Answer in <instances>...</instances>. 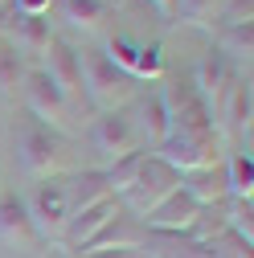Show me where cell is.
<instances>
[{
	"label": "cell",
	"mask_w": 254,
	"mask_h": 258,
	"mask_svg": "<svg viewBox=\"0 0 254 258\" xmlns=\"http://www.w3.org/2000/svg\"><path fill=\"white\" fill-rule=\"evenodd\" d=\"M78 66H82V99L94 111H127L132 99L140 94V82L127 78L103 49H78Z\"/></svg>",
	"instance_id": "cell-1"
},
{
	"label": "cell",
	"mask_w": 254,
	"mask_h": 258,
	"mask_svg": "<svg viewBox=\"0 0 254 258\" xmlns=\"http://www.w3.org/2000/svg\"><path fill=\"white\" fill-rule=\"evenodd\" d=\"M221 9V0H176L172 9V25L184 21V25H197V29H209L213 33V17Z\"/></svg>",
	"instance_id": "cell-25"
},
{
	"label": "cell",
	"mask_w": 254,
	"mask_h": 258,
	"mask_svg": "<svg viewBox=\"0 0 254 258\" xmlns=\"http://www.w3.org/2000/svg\"><path fill=\"white\" fill-rule=\"evenodd\" d=\"M115 213H123V205H119L115 197H103V201H94V205L78 209V213L66 221V234H61V242H66L70 250H82V246H86L94 234H99Z\"/></svg>",
	"instance_id": "cell-18"
},
{
	"label": "cell",
	"mask_w": 254,
	"mask_h": 258,
	"mask_svg": "<svg viewBox=\"0 0 254 258\" xmlns=\"http://www.w3.org/2000/svg\"><path fill=\"white\" fill-rule=\"evenodd\" d=\"M5 29H9V9L0 5V41H5Z\"/></svg>",
	"instance_id": "cell-32"
},
{
	"label": "cell",
	"mask_w": 254,
	"mask_h": 258,
	"mask_svg": "<svg viewBox=\"0 0 254 258\" xmlns=\"http://www.w3.org/2000/svg\"><path fill=\"white\" fill-rule=\"evenodd\" d=\"M41 70H45V74L53 78V86L70 99V107L82 115L86 99H82V66H78V49H74L70 41L53 37V45H49V53H45V61H41Z\"/></svg>",
	"instance_id": "cell-12"
},
{
	"label": "cell",
	"mask_w": 254,
	"mask_h": 258,
	"mask_svg": "<svg viewBox=\"0 0 254 258\" xmlns=\"http://www.w3.org/2000/svg\"><path fill=\"white\" fill-rule=\"evenodd\" d=\"M70 29H82V33H99L103 21L111 17V0H53L49 5Z\"/></svg>",
	"instance_id": "cell-21"
},
{
	"label": "cell",
	"mask_w": 254,
	"mask_h": 258,
	"mask_svg": "<svg viewBox=\"0 0 254 258\" xmlns=\"http://www.w3.org/2000/svg\"><path fill=\"white\" fill-rule=\"evenodd\" d=\"M156 156L184 176V172L221 164V136L217 132H168L164 144L156 148Z\"/></svg>",
	"instance_id": "cell-8"
},
{
	"label": "cell",
	"mask_w": 254,
	"mask_h": 258,
	"mask_svg": "<svg viewBox=\"0 0 254 258\" xmlns=\"http://www.w3.org/2000/svg\"><path fill=\"white\" fill-rule=\"evenodd\" d=\"M136 115H132V123H136V132H140V144L148 148V152H156L164 144V136H168V111H164V99H160V90H148V94H136Z\"/></svg>",
	"instance_id": "cell-17"
},
{
	"label": "cell",
	"mask_w": 254,
	"mask_h": 258,
	"mask_svg": "<svg viewBox=\"0 0 254 258\" xmlns=\"http://www.w3.org/2000/svg\"><path fill=\"white\" fill-rule=\"evenodd\" d=\"M144 238H148V230H144V221L140 217H132V213H115L99 234H94L78 254H90V250H144Z\"/></svg>",
	"instance_id": "cell-14"
},
{
	"label": "cell",
	"mask_w": 254,
	"mask_h": 258,
	"mask_svg": "<svg viewBox=\"0 0 254 258\" xmlns=\"http://www.w3.org/2000/svg\"><path fill=\"white\" fill-rule=\"evenodd\" d=\"M17 160L33 180L61 176L66 172V136H57V132H49V127L29 119L17 132Z\"/></svg>",
	"instance_id": "cell-4"
},
{
	"label": "cell",
	"mask_w": 254,
	"mask_h": 258,
	"mask_svg": "<svg viewBox=\"0 0 254 258\" xmlns=\"http://www.w3.org/2000/svg\"><path fill=\"white\" fill-rule=\"evenodd\" d=\"M25 70H29V61L9 41H0V94H5V99H17V94H21Z\"/></svg>",
	"instance_id": "cell-24"
},
{
	"label": "cell",
	"mask_w": 254,
	"mask_h": 258,
	"mask_svg": "<svg viewBox=\"0 0 254 258\" xmlns=\"http://www.w3.org/2000/svg\"><path fill=\"white\" fill-rule=\"evenodd\" d=\"M148 156V148H140V152H132V156H123V160H115V164H107L103 172H107V188H111V197L119 201L123 192H127V184L136 180V172H140V160Z\"/></svg>",
	"instance_id": "cell-26"
},
{
	"label": "cell",
	"mask_w": 254,
	"mask_h": 258,
	"mask_svg": "<svg viewBox=\"0 0 254 258\" xmlns=\"http://www.w3.org/2000/svg\"><path fill=\"white\" fill-rule=\"evenodd\" d=\"M5 41L29 61V66H41L49 45H53V25L49 17H25L9 9V29H5Z\"/></svg>",
	"instance_id": "cell-11"
},
{
	"label": "cell",
	"mask_w": 254,
	"mask_h": 258,
	"mask_svg": "<svg viewBox=\"0 0 254 258\" xmlns=\"http://www.w3.org/2000/svg\"><path fill=\"white\" fill-rule=\"evenodd\" d=\"M226 225H230L234 238H242L246 246H254V205H250V201L230 197V201H226Z\"/></svg>",
	"instance_id": "cell-27"
},
{
	"label": "cell",
	"mask_w": 254,
	"mask_h": 258,
	"mask_svg": "<svg viewBox=\"0 0 254 258\" xmlns=\"http://www.w3.org/2000/svg\"><path fill=\"white\" fill-rule=\"evenodd\" d=\"M86 140H90V148H94V156H99L103 168L144 148L136 123H132V111H103V115H94L90 127H86Z\"/></svg>",
	"instance_id": "cell-7"
},
{
	"label": "cell",
	"mask_w": 254,
	"mask_h": 258,
	"mask_svg": "<svg viewBox=\"0 0 254 258\" xmlns=\"http://www.w3.org/2000/svg\"><path fill=\"white\" fill-rule=\"evenodd\" d=\"M172 188H180V172H176L172 164H164L156 152H148V156L140 160L136 180L127 184V192L119 197V205L132 213V217H144V213H152L156 205H160Z\"/></svg>",
	"instance_id": "cell-5"
},
{
	"label": "cell",
	"mask_w": 254,
	"mask_h": 258,
	"mask_svg": "<svg viewBox=\"0 0 254 258\" xmlns=\"http://www.w3.org/2000/svg\"><path fill=\"white\" fill-rule=\"evenodd\" d=\"M49 5H53V0H13V13H25V17H49Z\"/></svg>",
	"instance_id": "cell-29"
},
{
	"label": "cell",
	"mask_w": 254,
	"mask_h": 258,
	"mask_svg": "<svg viewBox=\"0 0 254 258\" xmlns=\"http://www.w3.org/2000/svg\"><path fill=\"white\" fill-rule=\"evenodd\" d=\"M66 188H70V217L94 201H103L111 197V188H107V172L103 168H82L74 176H66Z\"/></svg>",
	"instance_id": "cell-22"
},
{
	"label": "cell",
	"mask_w": 254,
	"mask_h": 258,
	"mask_svg": "<svg viewBox=\"0 0 254 258\" xmlns=\"http://www.w3.org/2000/svg\"><path fill=\"white\" fill-rule=\"evenodd\" d=\"M168 86H160V99H164V111H168V132H217V123L205 107V99L197 94L193 78L188 74H164ZM221 136V132H217Z\"/></svg>",
	"instance_id": "cell-6"
},
{
	"label": "cell",
	"mask_w": 254,
	"mask_h": 258,
	"mask_svg": "<svg viewBox=\"0 0 254 258\" xmlns=\"http://www.w3.org/2000/svg\"><path fill=\"white\" fill-rule=\"evenodd\" d=\"M0 5H5V9H13V0H0Z\"/></svg>",
	"instance_id": "cell-33"
},
{
	"label": "cell",
	"mask_w": 254,
	"mask_h": 258,
	"mask_svg": "<svg viewBox=\"0 0 254 258\" xmlns=\"http://www.w3.org/2000/svg\"><path fill=\"white\" fill-rule=\"evenodd\" d=\"M0 246H13V250L37 246V234H33V221H29L25 197H17V192H0Z\"/></svg>",
	"instance_id": "cell-16"
},
{
	"label": "cell",
	"mask_w": 254,
	"mask_h": 258,
	"mask_svg": "<svg viewBox=\"0 0 254 258\" xmlns=\"http://www.w3.org/2000/svg\"><path fill=\"white\" fill-rule=\"evenodd\" d=\"M82 258H148L144 250H90Z\"/></svg>",
	"instance_id": "cell-30"
},
{
	"label": "cell",
	"mask_w": 254,
	"mask_h": 258,
	"mask_svg": "<svg viewBox=\"0 0 254 258\" xmlns=\"http://www.w3.org/2000/svg\"><path fill=\"white\" fill-rule=\"evenodd\" d=\"M21 103L29 107L33 123L49 127V132L66 136V140L78 132V111L70 107V99L53 86V78H49L41 66H29V70H25V82H21Z\"/></svg>",
	"instance_id": "cell-2"
},
{
	"label": "cell",
	"mask_w": 254,
	"mask_h": 258,
	"mask_svg": "<svg viewBox=\"0 0 254 258\" xmlns=\"http://www.w3.org/2000/svg\"><path fill=\"white\" fill-rule=\"evenodd\" d=\"M250 127H254V86H250V74L234 82L226 107H221V119H217V132H230L242 140V148H250Z\"/></svg>",
	"instance_id": "cell-15"
},
{
	"label": "cell",
	"mask_w": 254,
	"mask_h": 258,
	"mask_svg": "<svg viewBox=\"0 0 254 258\" xmlns=\"http://www.w3.org/2000/svg\"><path fill=\"white\" fill-rule=\"evenodd\" d=\"M197 213H201V205L188 197L184 188H172L168 197L156 205L152 213H144L140 221H144L148 234H188V225L197 221Z\"/></svg>",
	"instance_id": "cell-13"
},
{
	"label": "cell",
	"mask_w": 254,
	"mask_h": 258,
	"mask_svg": "<svg viewBox=\"0 0 254 258\" xmlns=\"http://www.w3.org/2000/svg\"><path fill=\"white\" fill-rule=\"evenodd\" d=\"M213 53H221L238 74H250L254 25H217V33H213Z\"/></svg>",
	"instance_id": "cell-20"
},
{
	"label": "cell",
	"mask_w": 254,
	"mask_h": 258,
	"mask_svg": "<svg viewBox=\"0 0 254 258\" xmlns=\"http://www.w3.org/2000/svg\"><path fill=\"white\" fill-rule=\"evenodd\" d=\"M152 5H156V9H160V13H164V21L172 25V9H176V0H152Z\"/></svg>",
	"instance_id": "cell-31"
},
{
	"label": "cell",
	"mask_w": 254,
	"mask_h": 258,
	"mask_svg": "<svg viewBox=\"0 0 254 258\" xmlns=\"http://www.w3.org/2000/svg\"><path fill=\"white\" fill-rule=\"evenodd\" d=\"M25 209H29V221H33L37 242H61L66 221H70V188H66V176L37 180L33 192L25 197Z\"/></svg>",
	"instance_id": "cell-3"
},
{
	"label": "cell",
	"mask_w": 254,
	"mask_h": 258,
	"mask_svg": "<svg viewBox=\"0 0 254 258\" xmlns=\"http://www.w3.org/2000/svg\"><path fill=\"white\" fill-rule=\"evenodd\" d=\"M213 25H254V0H230L226 9H217Z\"/></svg>",
	"instance_id": "cell-28"
},
{
	"label": "cell",
	"mask_w": 254,
	"mask_h": 258,
	"mask_svg": "<svg viewBox=\"0 0 254 258\" xmlns=\"http://www.w3.org/2000/svg\"><path fill=\"white\" fill-rule=\"evenodd\" d=\"M188 78H193L197 94L205 99V107H209V115H213V123H217V119H221V107H226L230 90H234V82H238V78H246V74H238L230 61L221 57V53H213V49H209V53L197 61V66H193V74H188Z\"/></svg>",
	"instance_id": "cell-10"
},
{
	"label": "cell",
	"mask_w": 254,
	"mask_h": 258,
	"mask_svg": "<svg viewBox=\"0 0 254 258\" xmlns=\"http://www.w3.org/2000/svg\"><path fill=\"white\" fill-rule=\"evenodd\" d=\"M226 180H230V197H242V201H250L254 197V156H250V148H238V152H230L226 160Z\"/></svg>",
	"instance_id": "cell-23"
},
{
	"label": "cell",
	"mask_w": 254,
	"mask_h": 258,
	"mask_svg": "<svg viewBox=\"0 0 254 258\" xmlns=\"http://www.w3.org/2000/svg\"><path fill=\"white\" fill-rule=\"evenodd\" d=\"M221 160H226V156H221ZM180 188H184L201 209H205V205H226V201H230L226 164H209V168H197V172H184V176H180Z\"/></svg>",
	"instance_id": "cell-19"
},
{
	"label": "cell",
	"mask_w": 254,
	"mask_h": 258,
	"mask_svg": "<svg viewBox=\"0 0 254 258\" xmlns=\"http://www.w3.org/2000/svg\"><path fill=\"white\" fill-rule=\"evenodd\" d=\"M115 66L127 74V78H136V82H160L168 74V61H164V49L156 45V41H140V37H127V33H115L103 49Z\"/></svg>",
	"instance_id": "cell-9"
}]
</instances>
